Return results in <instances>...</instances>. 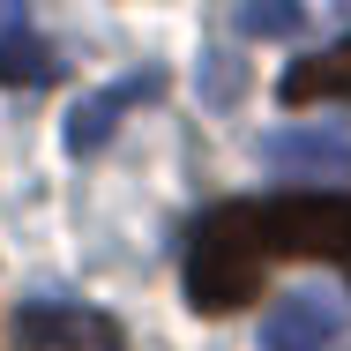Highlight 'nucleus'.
Masks as SVG:
<instances>
[{
	"label": "nucleus",
	"mask_w": 351,
	"mask_h": 351,
	"mask_svg": "<svg viewBox=\"0 0 351 351\" xmlns=\"http://www.w3.org/2000/svg\"><path fill=\"white\" fill-rule=\"evenodd\" d=\"M277 262H329L351 277V195H269L210 210L187 239V306L232 314Z\"/></svg>",
	"instance_id": "1"
},
{
	"label": "nucleus",
	"mask_w": 351,
	"mask_h": 351,
	"mask_svg": "<svg viewBox=\"0 0 351 351\" xmlns=\"http://www.w3.org/2000/svg\"><path fill=\"white\" fill-rule=\"evenodd\" d=\"M15 351H128L120 322L75 299H30L15 314Z\"/></svg>",
	"instance_id": "2"
},
{
	"label": "nucleus",
	"mask_w": 351,
	"mask_h": 351,
	"mask_svg": "<svg viewBox=\"0 0 351 351\" xmlns=\"http://www.w3.org/2000/svg\"><path fill=\"white\" fill-rule=\"evenodd\" d=\"M344 344V306L322 291H291L262 322V351H337Z\"/></svg>",
	"instance_id": "3"
},
{
	"label": "nucleus",
	"mask_w": 351,
	"mask_h": 351,
	"mask_svg": "<svg viewBox=\"0 0 351 351\" xmlns=\"http://www.w3.org/2000/svg\"><path fill=\"white\" fill-rule=\"evenodd\" d=\"M284 105H314V97H351V38L344 45H329V53H306V60H291L277 82Z\"/></svg>",
	"instance_id": "4"
},
{
	"label": "nucleus",
	"mask_w": 351,
	"mask_h": 351,
	"mask_svg": "<svg viewBox=\"0 0 351 351\" xmlns=\"http://www.w3.org/2000/svg\"><path fill=\"white\" fill-rule=\"evenodd\" d=\"M149 90H157V75H135V82H120V90L82 97V105H75V120H68V142H75V149H97V142L120 128V112H128L135 97H149Z\"/></svg>",
	"instance_id": "5"
},
{
	"label": "nucleus",
	"mask_w": 351,
	"mask_h": 351,
	"mask_svg": "<svg viewBox=\"0 0 351 351\" xmlns=\"http://www.w3.org/2000/svg\"><path fill=\"white\" fill-rule=\"evenodd\" d=\"M0 82L15 90V82H60V53L45 45V38H30V30H8L0 38Z\"/></svg>",
	"instance_id": "6"
},
{
	"label": "nucleus",
	"mask_w": 351,
	"mask_h": 351,
	"mask_svg": "<svg viewBox=\"0 0 351 351\" xmlns=\"http://www.w3.org/2000/svg\"><path fill=\"white\" fill-rule=\"evenodd\" d=\"M269 165H291V172H344L351 165V142H329V135H277L269 142Z\"/></svg>",
	"instance_id": "7"
},
{
	"label": "nucleus",
	"mask_w": 351,
	"mask_h": 351,
	"mask_svg": "<svg viewBox=\"0 0 351 351\" xmlns=\"http://www.w3.org/2000/svg\"><path fill=\"white\" fill-rule=\"evenodd\" d=\"M299 23H306L299 0H247V8H239V30H247V38H291Z\"/></svg>",
	"instance_id": "8"
},
{
	"label": "nucleus",
	"mask_w": 351,
	"mask_h": 351,
	"mask_svg": "<svg viewBox=\"0 0 351 351\" xmlns=\"http://www.w3.org/2000/svg\"><path fill=\"white\" fill-rule=\"evenodd\" d=\"M15 8H23V0H0V23H15Z\"/></svg>",
	"instance_id": "9"
},
{
	"label": "nucleus",
	"mask_w": 351,
	"mask_h": 351,
	"mask_svg": "<svg viewBox=\"0 0 351 351\" xmlns=\"http://www.w3.org/2000/svg\"><path fill=\"white\" fill-rule=\"evenodd\" d=\"M337 351H344V344H337Z\"/></svg>",
	"instance_id": "10"
}]
</instances>
